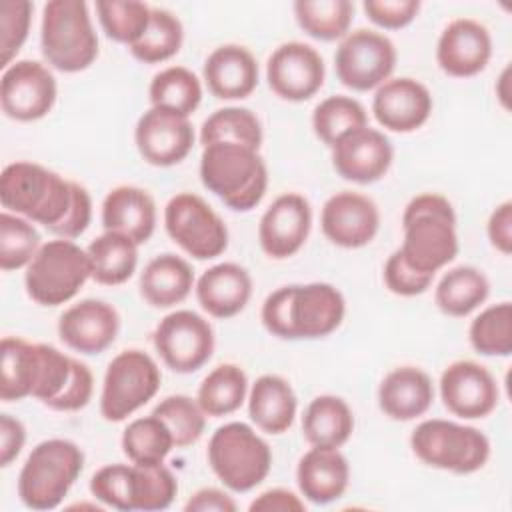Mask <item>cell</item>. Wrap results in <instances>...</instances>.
I'll list each match as a JSON object with an SVG mask.
<instances>
[{
  "instance_id": "1",
  "label": "cell",
  "mask_w": 512,
  "mask_h": 512,
  "mask_svg": "<svg viewBox=\"0 0 512 512\" xmlns=\"http://www.w3.org/2000/svg\"><path fill=\"white\" fill-rule=\"evenodd\" d=\"M346 300L328 282L288 284L270 292L262 304L264 328L284 340H316L332 334L344 320Z\"/></svg>"
},
{
  "instance_id": "2",
  "label": "cell",
  "mask_w": 512,
  "mask_h": 512,
  "mask_svg": "<svg viewBox=\"0 0 512 512\" xmlns=\"http://www.w3.org/2000/svg\"><path fill=\"white\" fill-rule=\"evenodd\" d=\"M402 244L398 252L418 272L434 276L458 254L456 212L442 194L414 196L402 214Z\"/></svg>"
},
{
  "instance_id": "3",
  "label": "cell",
  "mask_w": 512,
  "mask_h": 512,
  "mask_svg": "<svg viewBox=\"0 0 512 512\" xmlns=\"http://www.w3.org/2000/svg\"><path fill=\"white\" fill-rule=\"evenodd\" d=\"M200 180L230 210L256 208L268 188V168L260 152L242 144L214 142L202 146Z\"/></svg>"
},
{
  "instance_id": "4",
  "label": "cell",
  "mask_w": 512,
  "mask_h": 512,
  "mask_svg": "<svg viewBox=\"0 0 512 512\" xmlns=\"http://www.w3.org/2000/svg\"><path fill=\"white\" fill-rule=\"evenodd\" d=\"M74 200V182L36 162H12L0 176L4 210L42 224L50 232L64 220Z\"/></svg>"
},
{
  "instance_id": "5",
  "label": "cell",
  "mask_w": 512,
  "mask_h": 512,
  "mask_svg": "<svg viewBox=\"0 0 512 512\" xmlns=\"http://www.w3.org/2000/svg\"><path fill=\"white\" fill-rule=\"evenodd\" d=\"M84 468L82 448L50 438L32 448L18 474V498L30 510H54L68 496Z\"/></svg>"
},
{
  "instance_id": "6",
  "label": "cell",
  "mask_w": 512,
  "mask_h": 512,
  "mask_svg": "<svg viewBox=\"0 0 512 512\" xmlns=\"http://www.w3.org/2000/svg\"><path fill=\"white\" fill-rule=\"evenodd\" d=\"M40 48L46 62L66 74L82 72L98 56V36L88 4L82 0H50L42 8Z\"/></svg>"
},
{
  "instance_id": "7",
  "label": "cell",
  "mask_w": 512,
  "mask_h": 512,
  "mask_svg": "<svg viewBox=\"0 0 512 512\" xmlns=\"http://www.w3.org/2000/svg\"><path fill=\"white\" fill-rule=\"evenodd\" d=\"M208 464L228 490L250 492L270 474L272 450L252 426L228 422L210 436Z\"/></svg>"
},
{
  "instance_id": "8",
  "label": "cell",
  "mask_w": 512,
  "mask_h": 512,
  "mask_svg": "<svg viewBox=\"0 0 512 512\" xmlns=\"http://www.w3.org/2000/svg\"><path fill=\"white\" fill-rule=\"evenodd\" d=\"M410 448L426 466L454 474H472L490 458V440L482 430L444 418L420 422Z\"/></svg>"
},
{
  "instance_id": "9",
  "label": "cell",
  "mask_w": 512,
  "mask_h": 512,
  "mask_svg": "<svg viewBox=\"0 0 512 512\" xmlns=\"http://www.w3.org/2000/svg\"><path fill=\"white\" fill-rule=\"evenodd\" d=\"M88 278H92L88 252L68 238H56L44 242L26 266L24 286L36 304L60 306L70 302Z\"/></svg>"
},
{
  "instance_id": "10",
  "label": "cell",
  "mask_w": 512,
  "mask_h": 512,
  "mask_svg": "<svg viewBox=\"0 0 512 512\" xmlns=\"http://www.w3.org/2000/svg\"><path fill=\"white\" fill-rule=\"evenodd\" d=\"M162 382L158 364L138 348L116 354L104 374L100 392V414L108 422H122L148 404Z\"/></svg>"
},
{
  "instance_id": "11",
  "label": "cell",
  "mask_w": 512,
  "mask_h": 512,
  "mask_svg": "<svg viewBox=\"0 0 512 512\" xmlns=\"http://www.w3.org/2000/svg\"><path fill=\"white\" fill-rule=\"evenodd\" d=\"M168 236L192 258L212 260L228 248V228L214 208L194 192L172 196L164 208Z\"/></svg>"
},
{
  "instance_id": "12",
  "label": "cell",
  "mask_w": 512,
  "mask_h": 512,
  "mask_svg": "<svg viewBox=\"0 0 512 512\" xmlns=\"http://www.w3.org/2000/svg\"><path fill=\"white\" fill-rule=\"evenodd\" d=\"M396 46L376 30L348 32L334 54L338 80L356 92H368L384 84L396 66Z\"/></svg>"
},
{
  "instance_id": "13",
  "label": "cell",
  "mask_w": 512,
  "mask_h": 512,
  "mask_svg": "<svg viewBox=\"0 0 512 512\" xmlns=\"http://www.w3.org/2000/svg\"><path fill=\"white\" fill-rule=\"evenodd\" d=\"M154 348L170 370L190 374L212 358L214 330L198 312L174 310L156 324Z\"/></svg>"
},
{
  "instance_id": "14",
  "label": "cell",
  "mask_w": 512,
  "mask_h": 512,
  "mask_svg": "<svg viewBox=\"0 0 512 512\" xmlns=\"http://www.w3.org/2000/svg\"><path fill=\"white\" fill-rule=\"evenodd\" d=\"M56 96L54 74L36 60H16L2 72L0 106L16 122L44 118L54 108Z\"/></svg>"
},
{
  "instance_id": "15",
  "label": "cell",
  "mask_w": 512,
  "mask_h": 512,
  "mask_svg": "<svg viewBox=\"0 0 512 512\" xmlns=\"http://www.w3.org/2000/svg\"><path fill=\"white\" fill-rule=\"evenodd\" d=\"M324 60L304 42H284L268 56L266 80L270 90L288 102L310 100L324 84Z\"/></svg>"
},
{
  "instance_id": "16",
  "label": "cell",
  "mask_w": 512,
  "mask_h": 512,
  "mask_svg": "<svg viewBox=\"0 0 512 512\" xmlns=\"http://www.w3.org/2000/svg\"><path fill=\"white\" fill-rule=\"evenodd\" d=\"M440 398L446 410L464 420L486 418L500 400L492 372L474 360H456L440 376Z\"/></svg>"
},
{
  "instance_id": "17",
  "label": "cell",
  "mask_w": 512,
  "mask_h": 512,
  "mask_svg": "<svg viewBox=\"0 0 512 512\" xmlns=\"http://www.w3.org/2000/svg\"><path fill=\"white\" fill-rule=\"evenodd\" d=\"M134 142L144 162L160 168L180 164L194 146L190 118L150 106L136 122Z\"/></svg>"
},
{
  "instance_id": "18",
  "label": "cell",
  "mask_w": 512,
  "mask_h": 512,
  "mask_svg": "<svg viewBox=\"0 0 512 512\" xmlns=\"http://www.w3.org/2000/svg\"><path fill=\"white\" fill-rule=\"evenodd\" d=\"M310 228V202L302 194L286 192L264 210L258 224V242L266 256L286 260L306 244Z\"/></svg>"
},
{
  "instance_id": "19",
  "label": "cell",
  "mask_w": 512,
  "mask_h": 512,
  "mask_svg": "<svg viewBox=\"0 0 512 512\" xmlns=\"http://www.w3.org/2000/svg\"><path fill=\"white\" fill-rule=\"evenodd\" d=\"M320 228L324 236L340 248H362L378 234L380 210L372 198L342 190L324 202Z\"/></svg>"
},
{
  "instance_id": "20",
  "label": "cell",
  "mask_w": 512,
  "mask_h": 512,
  "mask_svg": "<svg viewBox=\"0 0 512 512\" xmlns=\"http://www.w3.org/2000/svg\"><path fill=\"white\" fill-rule=\"evenodd\" d=\"M394 148L388 136L362 126L344 134L332 146V166L338 176L356 184L378 182L392 166Z\"/></svg>"
},
{
  "instance_id": "21",
  "label": "cell",
  "mask_w": 512,
  "mask_h": 512,
  "mask_svg": "<svg viewBox=\"0 0 512 512\" xmlns=\"http://www.w3.org/2000/svg\"><path fill=\"white\" fill-rule=\"evenodd\" d=\"M492 56L488 28L474 18H456L444 26L436 42V62L440 70L454 78L480 74Z\"/></svg>"
},
{
  "instance_id": "22",
  "label": "cell",
  "mask_w": 512,
  "mask_h": 512,
  "mask_svg": "<svg viewBox=\"0 0 512 512\" xmlns=\"http://www.w3.org/2000/svg\"><path fill=\"white\" fill-rule=\"evenodd\" d=\"M372 114L390 132H414L432 114V94L422 82L410 76L388 78L374 92Z\"/></svg>"
},
{
  "instance_id": "23",
  "label": "cell",
  "mask_w": 512,
  "mask_h": 512,
  "mask_svg": "<svg viewBox=\"0 0 512 512\" xmlns=\"http://www.w3.org/2000/svg\"><path fill=\"white\" fill-rule=\"evenodd\" d=\"M120 330L116 308L104 300L86 298L60 314V340L80 354H100L114 344Z\"/></svg>"
},
{
  "instance_id": "24",
  "label": "cell",
  "mask_w": 512,
  "mask_h": 512,
  "mask_svg": "<svg viewBox=\"0 0 512 512\" xmlns=\"http://www.w3.org/2000/svg\"><path fill=\"white\" fill-rule=\"evenodd\" d=\"M204 82L220 100L248 98L258 86V62L254 54L240 44H222L204 60Z\"/></svg>"
},
{
  "instance_id": "25",
  "label": "cell",
  "mask_w": 512,
  "mask_h": 512,
  "mask_svg": "<svg viewBox=\"0 0 512 512\" xmlns=\"http://www.w3.org/2000/svg\"><path fill=\"white\" fill-rule=\"evenodd\" d=\"M194 290L204 312L226 320L246 308L252 296V278L244 266L220 262L200 274Z\"/></svg>"
},
{
  "instance_id": "26",
  "label": "cell",
  "mask_w": 512,
  "mask_h": 512,
  "mask_svg": "<svg viewBox=\"0 0 512 512\" xmlns=\"http://www.w3.org/2000/svg\"><path fill=\"white\" fill-rule=\"evenodd\" d=\"M156 202L138 186H116L102 200V226L108 232H118L146 244L156 230Z\"/></svg>"
},
{
  "instance_id": "27",
  "label": "cell",
  "mask_w": 512,
  "mask_h": 512,
  "mask_svg": "<svg viewBox=\"0 0 512 512\" xmlns=\"http://www.w3.org/2000/svg\"><path fill=\"white\" fill-rule=\"evenodd\" d=\"M432 402V378L416 366H398L390 370L378 386L380 410L398 422L416 420L430 410Z\"/></svg>"
},
{
  "instance_id": "28",
  "label": "cell",
  "mask_w": 512,
  "mask_h": 512,
  "mask_svg": "<svg viewBox=\"0 0 512 512\" xmlns=\"http://www.w3.org/2000/svg\"><path fill=\"white\" fill-rule=\"evenodd\" d=\"M296 482L308 502L330 504L346 492L350 464L338 448L312 446L298 462Z\"/></svg>"
},
{
  "instance_id": "29",
  "label": "cell",
  "mask_w": 512,
  "mask_h": 512,
  "mask_svg": "<svg viewBox=\"0 0 512 512\" xmlns=\"http://www.w3.org/2000/svg\"><path fill=\"white\" fill-rule=\"evenodd\" d=\"M298 410L290 382L278 374H262L248 392V416L266 434H284Z\"/></svg>"
},
{
  "instance_id": "30",
  "label": "cell",
  "mask_w": 512,
  "mask_h": 512,
  "mask_svg": "<svg viewBox=\"0 0 512 512\" xmlns=\"http://www.w3.org/2000/svg\"><path fill=\"white\" fill-rule=\"evenodd\" d=\"M194 284L192 266L172 252L152 258L140 274V294L154 308H172L184 302Z\"/></svg>"
},
{
  "instance_id": "31",
  "label": "cell",
  "mask_w": 512,
  "mask_h": 512,
  "mask_svg": "<svg viewBox=\"0 0 512 512\" xmlns=\"http://www.w3.org/2000/svg\"><path fill=\"white\" fill-rule=\"evenodd\" d=\"M354 432V414L348 402L334 394L316 396L304 410L302 434L310 446L340 448Z\"/></svg>"
},
{
  "instance_id": "32",
  "label": "cell",
  "mask_w": 512,
  "mask_h": 512,
  "mask_svg": "<svg viewBox=\"0 0 512 512\" xmlns=\"http://www.w3.org/2000/svg\"><path fill=\"white\" fill-rule=\"evenodd\" d=\"M0 398L4 402L34 396L40 374V344L4 336L0 344Z\"/></svg>"
},
{
  "instance_id": "33",
  "label": "cell",
  "mask_w": 512,
  "mask_h": 512,
  "mask_svg": "<svg viewBox=\"0 0 512 512\" xmlns=\"http://www.w3.org/2000/svg\"><path fill=\"white\" fill-rule=\"evenodd\" d=\"M92 280L104 286H118L132 278L138 266V244L124 234L108 232L96 236L88 248Z\"/></svg>"
},
{
  "instance_id": "34",
  "label": "cell",
  "mask_w": 512,
  "mask_h": 512,
  "mask_svg": "<svg viewBox=\"0 0 512 512\" xmlns=\"http://www.w3.org/2000/svg\"><path fill=\"white\" fill-rule=\"evenodd\" d=\"M490 294L486 274L474 266L450 268L434 290V302L440 312L462 318L480 308Z\"/></svg>"
},
{
  "instance_id": "35",
  "label": "cell",
  "mask_w": 512,
  "mask_h": 512,
  "mask_svg": "<svg viewBox=\"0 0 512 512\" xmlns=\"http://www.w3.org/2000/svg\"><path fill=\"white\" fill-rule=\"evenodd\" d=\"M248 396V376L236 364H220L198 386L196 400L206 416L222 418L236 412Z\"/></svg>"
},
{
  "instance_id": "36",
  "label": "cell",
  "mask_w": 512,
  "mask_h": 512,
  "mask_svg": "<svg viewBox=\"0 0 512 512\" xmlns=\"http://www.w3.org/2000/svg\"><path fill=\"white\" fill-rule=\"evenodd\" d=\"M148 96L154 108L190 118L202 102V84L192 70L184 66H168L154 74Z\"/></svg>"
},
{
  "instance_id": "37",
  "label": "cell",
  "mask_w": 512,
  "mask_h": 512,
  "mask_svg": "<svg viewBox=\"0 0 512 512\" xmlns=\"http://www.w3.org/2000/svg\"><path fill=\"white\" fill-rule=\"evenodd\" d=\"M292 10L298 26L322 42L342 40L354 18L350 0H298Z\"/></svg>"
},
{
  "instance_id": "38",
  "label": "cell",
  "mask_w": 512,
  "mask_h": 512,
  "mask_svg": "<svg viewBox=\"0 0 512 512\" xmlns=\"http://www.w3.org/2000/svg\"><path fill=\"white\" fill-rule=\"evenodd\" d=\"M172 448V432L156 414L132 420L122 432V452L132 464H160Z\"/></svg>"
},
{
  "instance_id": "39",
  "label": "cell",
  "mask_w": 512,
  "mask_h": 512,
  "mask_svg": "<svg viewBox=\"0 0 512 512\" xmlns=\"http://www.w3.org/2000/svg\"><path fill=\"white\" fill-rule=\"evenodd\" d=\"M184 42V28L176 14L164 8H152L144 34L128 46L130 54L144 64L166 62L178 54Z\"/></svg>"
},
{
  "instance_id": "40",
  "label": "cell",
  "mask_w": 512,
  "mask_h": 512,
  "mask_svg": "<svg viewBox=\"0 0 512 512\" xmlns=\"http://www.w3.org/2000/svg\"><path fill=\"white\" fill-rule=\"evenodd\" d=\"M200 142L202 146L214 142H230L258 150L262 144V124L258 116L248 108H218L202 122Z\"/></svg>"
},
{
  "instance_id": "41",
  "label": "cell",
  "mask_w": 512,
  "mask_h": 512,
  "mask_svg": "<svg viewBox=\"0 0 512 512\" xmlns=\"http://www.w3.org/2000/svg\"><path fill=\"white\" fill-rule=\"evenodd\" d=\"M368 126L366 108L350 96H328L312 112V130L320 142L334 146L344 134Z\"/></svg>"
},
{
  "instance_id": "42",
  "label": "cell",
  "mask_w": 512,
  "mask_h": 512,
  "mask_svg": "<svg viewBox=\"0 0 512 512\" xmlns=\"http://www.w3.org/2000/svg\"><path fill=\"white\" fill-rule=\"evenodd\" d=\"M468 338L482 356H508L512 352V304L504 300L484 308L470 322Z\"/></svg>"
},
{
  "instance_id": "43",
  "label": "cell",
  "mask_w": 512,
  "mask_h": 512,
  "mask_svg": "<svg viewBox=\"0 0 512 512\" xmlns=\"http://www.w3.org/2000/svg\"><path fill=\"white\" fill-rule=\"evenodd\" d=\"M40 246V234L28 218L8 210L0 214V268L4 272L26 268Z\"/></svg>"
},
{
  "instance_id": "44",
  "label": "cell",
  "mask_w": 512,
  "mask_h": 512,
  "mask_svg": "<svg viewBox=\"0 0 512 512\" xmlns=\"http://www.w3.org/2000/svg\"><path fill=\"white\" fill-rule=\"evenodd\" d=\"M96 12L110 40L132 46L148 28L152 8L136 0H98Z\"/></svg>"
},
{
  "instance_id": "45",
  "label": "cell",
  "mask_w": 512,
  "mask_h": 512,
  "mask_svg": "<svg viewBox=\"0 0 512 512\" xmlns=\"http://www.w3.org/2000/svg\"><path fill=\"white\" fill-rule=\"evenodd\" d=\"M152 414L164 420V424L170 428L176 448L196 444L206 428L204 410L200 408L196 398H190L186 394L166 396L156 404Z\"/></svg>"
},
{
  "instance_id": "46",
  "label": "cell",
  "mask_w": 512,
  "mask_h": 512,
  "mask_svg": "<svg viewBox=\"0 0 512 512\" xmlns=\"http://www.w3.org/2000/svg\"><path fill=\"white\" fill-rule=\"evenodd\" d=\"M90 494L108 508L120 512L136 510V468L134 464H106L90 478Z\"/></svg>"
},
{
  "instance_id": "47",
  "label": "cell",
  "mask_w": 512,
  "mask_h": 512,
  "mask_svg": "<svg viewBox=\"0 0 512 512\" xmlns=\"http://www.w3.org/2000/svg\"><path fill=\"white\" fill-rule=\"evenodd\" d=\"M136 468V510H166L178 494V480L164 462L134 464Z\"/></svg>"
},
{
  "instance_id": "48",
  "label": "cell",
  "mask_w": 512,
  "mask_h": 512,
  "mask_svg": "<svg viewBox=\"0 0 512 512\" xmlns=\"http://www.w3.org/2000/svg\"><path fill=\"white\" fill-rule=\"evenodd\" d=\"M32 2L28 0H2L0 2V66L8 68L14 56L24 46L30 22H32Z\"/></svg>"
},
{
  "instance_id": "49",
  "label": "cell",
  "mask_w": 512,
  "mask_h": 512,
  "mask_svg": "<svg viewBox=\"0 0 512 512\" xmlns=\"http://www.w3.org/2000/svg\"><path fill=\"white\" fill-rule=\"evenodd\" d=\"M74 358L52 344H40V374L34 390L36 400L48 406L66 388L72 376Z\"/></svg>"
},
{
  "instance_id": "50",
  "label": "cell",
  "mask_w": 512,
  "mask_h": 512,
  "mask_svg": "<svg viewBox=\"0 0 512 512\" xmlns=\"http://www.w3.org/2000/svg\"><path fill=\"white\" fill-rule=\"evenodd\" d=\"M384 284L386 288L392 292V294H398V296H418V294H424L434 276L430 274H422L418 270H414L398 250H394L386 264H384Z\"/></svg>"
},
{
  "instance_id": "51",
  "label": "cell",
  "mask_w": 512,
  "mask_h": 512,
  "mask_svg": "<svg viewBox=\"0 0 512 512\" xmlns=\"http://www.w3.org/2000/svg\"><path fill=\"white\" fill-rule=\"evenodd\" d=\"M362 8L368 20L374 22L376 26L384 30H400L416 18L420 10V2L418 0H366Z\"/></svg>"
},
{
  "instance_id": "52",
  "label": "cell",
  "mask_w": 512,
  "mask_h": 512,
  "mask_svg": "<svg viewBox=\"0 0 512 512\" xmlns=\"http://www.w3.org/2000/svg\"><path fill=\"white\" fill-rule=\"evenodd\" d=\"M94 392V376L90 372V368L74 358V366H72V376L66 384V388L60 392V396H56L48 408L58 410V412H76L82 410Z\"/></svg>"
},
{
  "instance_id": "53",
  "label": "cell",
  "mask_w": 512,
  "mask_h": 512,
  "mask_svg": "<svg viewBox=\"0 0 512 512\" xmlns=\"http://www.w3.org/2000/svg\"><path fill=\"white\" fill-rule=\"evenodd\" d=\"M90 220H92V198L84 186L74 182L72 206H70L68 214L64 216V220L54 228V234L60 238H68V240L78 238L80 234H84Z\"/></svg>"
},
{
  "instance_id": "54",
  "label": "cell",
  "mask_w": 512,
  "mask_h": 512,
  "mask_svg": "<svg viewBox=\"0 0 512 512\" xmlns=\"http://www.w3.org/2000/svg\"><path fill=\"white\" fill-rule=\"evenodd\" d=\"M486 234L490 244L504 256L512 252V202L506 200L498 204L486 224Z\"/></svg>"
},
{
  "instance_id": "55",
  "label": "cell",
  "mask_w": 512,
  "mask_h": 512,
  "mask_svg": "<svg viewBox=\"0 0 512 512\" xmlns=\"http://www.w3.org/2000/svg\"><path fill=\"white\" fill-rule=\"evenodd\" d=\"M26 444V428L24 424L10 416L0 414V466H10L22 452Z\"/></svg>"
},
{
  "instance_id": "56",
  "label": "cell",
  "mask_w": 512,
  "mask_h": 512,
  "mask_svg": "<svg viewBox=\"0 0 512 512\" xmlns=\"http://www.w3.org/2000/svg\"><path fill=\"white\" fill-rule=\"evenodd\" d=\"M248 508L250 512H262V510L264 512H302L306 510V504L292 490L270 488L258 494Z\"/></svg>"
},
{
  "instance_id": "57",
  "label": "cell",
  "mask_w": 512,
  "mask_h": 512,
  "mask_svg": "<svg viewBox=\"0 0 512 512\" xmlns=\"http://www.w3.org/2000/svg\"><path fill=\"white\" fill-rule=\"evenodd\" d=\"M232 496L220 488H200L184 504L186 512H236Z\"/></svg>"
},
{
  "instance_id": "58",
  "label": "cell",
  "mask_w": 512,
  "mask_h": 512,
  "mask_svg": "<svg viewBox=\"0 0 512 512\" xmlns=\"http://www.w3.org/2000/svg\"><path fill=\"white\" fill-rule=\"evenodd\" d=\"M496 96L502 104L504 110L510 108V66H506L500 74V78L496 80Z\"/></svg>"
}]
</instances>
